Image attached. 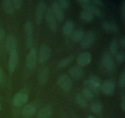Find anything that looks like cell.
I'll return each mask as SVG.
<instances>
[{
  "mask_svg": "<svg viewBox=\"0 0 125 118\" xmlns=\"http://www.w3.org/2000/svg\"><path fill=\"white\" fill-rule=\"evenodd\" d=\"M50 76V69L48 67H45L41 71L39 76V82L41 84H45L48 82Z\"/></svg>",
  "mask_w": 125,
  "mask_h": 118,
  "instance_id": "19",
  "label": "cell"
},
{
  "mask_svg": "<svg viewBox=\"0 0 125 118\" xmlns=\"http://www.w3.org/2000/svg\"><path fill=\"white\" fill-rule=\"evenodd\" d=\"M78 2L84 9V10L89 12L94 16L96 15L97 17L102 16L103 13L101 10L96 6L93 4L91 1L89 0H79L78 1Z\"/></svg>",
  "mask_w": 125,
  "mask_h": 118,
  "instance_id": "2",
  "label": "cell"
},
{
  "mask_svg": "<svg viewBox=\"0 0 125 118\" xmlns=\"http://www.w3.org/2000/svg\"><path fill=\"white\" fill-rule=\"evenodd\" d=\"M94 118V117H93V116H89V118Z\"/></svg>",
  "mask_w": 125,
  "mask_h": 118,
  "instance_id": "43",
  "label": "cell"
},
{
  "mask_svg": "<svg viewBox=\"0 0 125 118\" xmlns=\"http://www.w3.org/2000/svg\"><path fill=\"white\" fill-rule=\"evenodd\" d=\"M29 92L26 88H22L18 91L14 95L12 99L13 105L16 106H21L27 103L29 100Z\"/></svg>",
  "mask_w": 125,
  "mask_h": 118,
  "instance_id": "1",
  "label": "cell"
},
{
  "mask_svg": "<svg viewBox=\"0 0 125 118\" xmlns=\"http://www.w3.org/2000/svg\"><path fill=\"white\" fill-rule=\"evenodd\" d=\"M109 49L110 52H111V53L112 55H117L118 50V46L117 42L115 41H111V43H110Z\"/></svg>",
  "mask_w": 125,
  "mask_h": 118,
  "instance_id": "29",
  "label": "cell"
},
{
  "mask_svg": "<svg viewBox=\"0 0 125 118\" xmlns=\"http://www.w3.org/2000/svg\"><path fill=\"white\" fill-rule=\"evenodd\" d=\"M1 6L4 11L9 15H13L16 12L12 0H3L1 2Z\"/></svg>",
  "mask_w": 125,
  "mask_h": 118,
  "instance_id": "16",
  "label": "cell"
},
{
  "mask_svg": "<svg viewBox=\"0 0 125 118\" xmlns=\"http://www.w3.org/2000/svg\"><path fill=\"white\" fill-rule=\"evenodd\" d=\"M83 97L87 100H92L94 98V94L91 90L86 88H84L83 90V93H82Z\"/></svg>",
  "mask_w": 125,
  "mask_h": 118,
  "instance_id": "30",
  "label": "cell"
},
{
  "mask_svg": "<svg viewBox=\"0 0 125 118\" xmlns=\"http://www.w3.org/2000/svg\"><path fill=\"white\" fill-rule=\"evenodd\" d=\"M1 57V52H0V57Z\"/></svg>",
  "mask_w": 125,
  "mask_h": 118,
  "instance_id": "45",
  "label": "cell"
},
{
  "mask_svg": "<svg viewBox=\"0 0 125 118\" xmlns=\"http://www.w3.org/2000/svg\"><path fill=\"white\" fill-rule=\"evenodd\" d=\"M90 81L92 82L93 83L95 84L97 86H100L101 87V79H100V77H98L96 75H94V74H91L90 76H89V78L88 79Z\"/></svg>",
  "mask_w": 125,
  "mask_h": 118,
  "instance_id": "31",
  "label": "cell"
},
{
  "mask_svg": "<svg viewBox=\"0 0 125 118\" xmlns=\"http://www.w3.org/2000/svg\"><path fill=\"white\" fill-rule=\"evenodd\" d=\"M59 5L62 9H66L68 8L70 6V1L68 0H60L57 1Z\"/></svg>",
  "mask_w": 125,
  "mask_h": 118,
  "instance_id": "33",
  "label": "cell"
},
{
  "mask_svg": "<svg viewBox=\"0 0 125 118\" xmlns=\"http://www.w3.org/2000/svg\"><path fill=\"white\" fill-rule=\"evenodd\" d=\"M118 82H119V84L120 86L122 88H125V72L123 70V71L121 73L120 76L119 77V80H118Z\"/></svg>",
  "mask_w": 125,
  "mask_h": 118,
  "instance_id": "35",
  "label": "cell"
},
{
  "mask_svg": "<svg viewBox=\"0 0 125 118\" xmlns=\"http://www.w3.org/2000/svg\"><path fill=\"white\" fill-rule=\"evenodd\" d=\"M76 103L79 104L80 106L81 107H86L87 106V100L84 98L83 96L81 93H78L76 96Z\"/></svg>",
  "mask_w": 125,
  "mask_h": 118,
  "instance_id": "28",
  "label": "cell"
},
{
  "mask_svg": "<svg viewBox=\"0 0 125 118\" xmlns=\"http://www.w3.org/2000/svg\"><path fill=\"white\" fill-rule=\"evenodd\" d=\"M2 81H3V72L2 68L0 66V84L2 82Z\"/></svg>",
  "mask_w": 125,
  "mask_h": 118,
  "instance_id": "42",
  "label": "cell"
},
{
  "mask_svg": "<svg viewBox=\"0 0 125 118\" xmlns=\"http://www.w3.org/2000/svg\"><path fill=\"white\" fill-rule=\"evenodd\" d=\"M120 44L123 47H125V36H123L120 40Z\"/></svg>",
  "mask_w": 125,
  "mask_h": 118,
  "instance_id": "40",
  "label": "cell"
},
{
  "mask_svg": "<svg viewBox=\"0 0 125 118\" xmlns=\"http://www.w3.org/2000/svg\"><path fill=\"white\" fill-rule=\"evenodd\" d=\"M24 32L26 36H33V30H34V26L32 23L31 21H27L24 24Z\"/></svg>",
  "mask_w": 125,
  "mask_h": 118,
  "instance_id": "26",
  "label": "cell"
},
{
  "mask_svg": "<svg viewBox=\"0 0 125 118\" xmlns=\"http://www.w3.org/2000/svg\"><path fill=\"white\" fill-rule=\"evenodd\" d=\"M84 86H85V88H88L92 92H98L100 91V88H101V87L93 83L92 82L90 81L89 79L84 81Z\"/></svg>",
  "mask_w": 125,
  "mask_h": 118,
  "instance_id": "24",
  "label": "cell"
},
{
  "mask_svg": "<svg viewBox=\"0 0 125 118\" xmlns=\"http://www.w3.org/2000/svg\"><path fill=\"white\" fill-rule=\"evenodd\" d=\"M51 55V48L46 44H42L40 46L39 52V62L40 64L45 63L50 59Z\"/></svg>",
  "mask_w": 125,
  "mask_h": 118,
  "instance_id": "4",
  "label": "cell"
},
{
  "mask_svg": "<svg viewBox=\"0 0 125 118\" xmlns=\"http://www.w3.org/2000/svg\"><path fill=\"white\" fill-rule=\"evenodd\" d=\"M92 60V55L89 52H84L78 55L76 61L78 66L84 67L89 65Z\"/></svg>",
  "mask_w": 125,
  "mask_h": 118,
  "instance_id": "14",
  "label": "cell"
},
{
  "mask_svg": "<svg viewBox=\"0 0 125 118\" xmlns=\"http://www.w3.org/2000/svg\"><path fill=\"white\" fill-rule=\"evenodd\" d=\"M36 111V106L34 104H28L23 108L22 114L24 118H30L35 114Z\"/></svg>",
  "mask_w": 125,
  "mask_h": 118,
  "instance_id": "15",
  "label": "cell"
},
{
  "mask_svg": "<svg viewBox=\"0 0 125 118\" xmlns=\"http://www.w3.org/2000/svg\"><path fill=\"white\" fill-rule=\"evenodd\" d=\"M101 64L104 70L106 71H111L114 68V61L109 53L106 52L103 54L101 59Z\"/></svg>",
  "mask_w": 125,
  "mask_h": 118,
  "instance_id": "7",
  "label": "cell"
},
{
  "mask_svg": "<svg viewBox=\"0 0 125 118\" xmlns=\"http://www.w3.org/2000/svg\"><path fill=\"white\" fill-rule=\"evenodd\" d=\"M80 17L85 22H92L94 19V16L88 11L83 10L80 13Z\"/></svg>",
  "mask_w": 125,
  "mask_h": 118,
  "instance_id": "25",
  "label": "cell"
},
{
  "mask_svg": "<svg viewBox=\"0 0 125 118\" xmlns=\"http://www.w3.org/2000/svg\"><path fill=\"white\" fill-rule=\"evenodd\" d=\"M90 110L93 113L96 114H99L101 113L103 110V105L100 102H95L90 106Z\"/></svg>",
  "mask_w": 125,
  "mask_h": 118,
  "instance_id": "27",
  "label": "cell"
},
{
  "mask_svg": "<svg viewBox=\"0 0 125 118\" xmlns=\"http://www.w3.org/2000/svg\"><path fill=\"white\" fill-rule=\"evenodd\" d=\"M6 49L9 54L17 50V39L13 34H9L6 38Z\"/></svg>",
  "mask_w": 125,
  "mask_h": 118,
  "instance_id": "11",
  "label": "cell"
},
{
  "mask_svg": "<svg viewBox=\"0 0 125 118\" xmlns=\"http://www.w3.org/2000/svg\"><path fill=\"white\" fill-rule=\"evenodd\" d=\"M120 107L122 110L124 112L125 111V96L124 94L122 95V100H121Z\"/></svg>",
  "mask_w": 125,
  "mask_h": 118,
  "instance_id": "37",
  "label": "cell"
},
{
  "mask_svg": "<svg viewBox=\"0 0 125 118\" xmlns=\"http://www.w3.org/2000/svg\"><path fill=\"white\" fill-rule=\"evenodd\" d=\"M85 32L82 30H77L74 31L71 35L72 39L74 42H81L85 35Z\"/></svg>",
  "mask_w": 125,
  "mask_h": 118,
  "instance_id": "23",
  "label": "cell"
},
{
  "mask_svg": "<svg viewBox=\"0 0 125 118\" xmlns=\"http://www.w3.org/2000/svg\"><path fill=\"white\" fill-rule=\"evenodd\" d=\"M115 59H116V60H117L118 63L124 62L125 60V53L123 52H118L117 55H115Z\"/></svg>",
  "mask_w": 125,
  "mask_h": 118,
  "instance_id": "34",
  "label": "cell"
},
{
  "mask_svg": "<svg viewBox=\"0 0 125 118\" xmlns=\"http://www.w3.org/2000/svg\"><path fill=\"white\" fill-rule=\"evenodd\" d=\"M74 25L72 21L68 20L65 23L62 28V31L64 35L67 36H71L72 33L74 31Z\"/></svg>",
  "mask_w": 125,
  "mask_h": 118,
  "instance_id": "18",
  "label": "cell"
},
{
  "mask_svg": "<svg viewBox=\"0 0 125 118\" xmlns=\"http://www.w3.org/2000/svg\"><path fill=\"white\" fill-rule=\"evenodd\" d=\"M12 2H13V4L14 6L16 11H17L19 10L20 7H21L23 1H21V0H12Z\"/></svg>",
  "mask_w": 125,
  "mask_h": 118,
  "instance_id": "36",
  "label": "cell"
},
{
  "mask_svg": "<svg viewBox=\"0 0 125 118\" xmlns=\"http://www.w3.org/2000/svg\"><path fill=\"white\" fill-rule=\"evenodd\" d=\"M37 61V52L35 48L32 47L26 58V65L29 69H32L36 66Z\"/></svg>",
  "mask_w": 125,
  "mask_h": 118,
  "instance_id": "6",
  "label": "cell"
},
{
  "mask_svg": "<svg viewBox=\"0 0 125 118\" xmlns=\"http://www.w3.org/2000/svg\"><path fill=\"white\" fill-rule=\"evenodd\" d=\"M51 10L56 18V21L61 22L64 18V13L63 11L59 5L57 1H53L51 2Z\"/></svg>",
  "mask_w": 125,
  "mask_h": 118,
  "instance_id": "12",
  "label": "cell"
},
{
  "mask_svg": "<svg viewBox=\"0 0 125 118\" xmlns=\"http://www.w3.org/2000/svg\"><path fill=\"white\" fill-rule=\"evenodd\" d=\"M5 37V33L4 29L1 27H0V43L2 42Z\"/></svg>",
  "mask_w": 125,
  "mask_h": 118,
  "instance_id": "39",
  "label": "cell"
},
{
  "mask_svg": "<svg viewBox=\"0 0 125 118\" xmlns=\"http://www.w3.org/2000/svg\"><path fill=\"white\" fill-rule=\"evenodd\" d=\"M74 59V55H70L66 57L63 58L57 64V67L59 68H62L66 67V66L69 65L73 61Z\"/></svg>",
  "mask_w": 125,
  "mask_h": 118,
  "instance_id": "22",
  "label": "cell"
},
{
  "mask_svg": "<svg viewBox=\"0 0 125 118\" xmlns=\"http://www.w3.org/2000/svg\"><path fill=\"white\" fill-rule=\"evenodd\" d=\"M1 109V103H0V110Z\"/></svg>",
  "mask_w": 125,
  "mask_h": 118,
  "instance_id": "44",
  "label": "cell"
},
{
  "mask_svg": "<svg viewBox=\"0 0 125 118\" xmlns=\"http://www.w3.org/2000/svg\"><path fill=\"white\" fill-rule=\"evenodd\" d=\"M52 110L51 108L49 106H46L40 109L38 113V118H49L52 115Z\"/></svg>",
  "mask_w": 125,
  "mask_h": 118,
  "instance_id": "21",
  "label": "cell"
},
{
  "mask_svg": "<svg viewBox=\"0 0 125 118\" xmlns=\"http://www.w3.org/2000/svg\"><path fill=\"white\" fill-rule=\"evenodd\" d=\"M69 73L71 76L75 79L81 77L84 74V71L81 67L79 66H74L70 68L69 70Z\"/></svg>",
  "mask_w": 125,
  "mask_h": 118,
  "instance_id": "20",
  "label": "cell"
},
{
  "mask_svg": "<svg viewBox=\"0 0 125 118\" xmlns=\"http://www.w3.org/2000/svg\"><path fill=\"white\" fill-rule=\"evenodd\" d=\"M46 4L45 1H40L37 4L35 13V21L37 24H40L46 12Z\"/></svg>",
  "mask_w": 125,
  "mask_h": 118,
  "instance_id": "3",
  "label": "cell"
},
{
  "mask_svg": "<svg viewBox=\"0 0 125 118\" xmlns=\"http://www.w3.org/2000/svg\"><path fill=\"white\" fill-rule=\"evenodd\" d=\"M122 16H123V18L125 19V2L124 1L122 4Z\"/></svg>",
  "mask_w": 125,
  "mask_h": 118,
  "instance_id": "41",
  "label": "cell"
},
{
  "mask_svg": "<svg viewBox=\"0 0 125 118\" xmlns=\"http://www.w3.org/2000/svg\"><path fill=\"white\" fill-rule=\"evenodd\" d=\"M91 2L93 4L95 5V6H96V5H98V6H103L104 5V1H101V0H93V1H91Z\"/></svg>",
  "mask_w": 125,
  "mask_h": 118,
  "instance_id": "38",
  "label": "cell"
},
{
  "mask_svg": "<svg viewBox=\"0 0 125 118\" xmlns=\"http://www.w3.org/2000/svg\"><path fill=\"white\" fill-rule=\"evenodd\" d=\"M33 44H34V38L33 36H26V47L27 49H31L32 47Z\"/></svg>",
  "mask_w": 125,
  "mask_h": 118,
  "instance_id": "32",
  "label": "cell"
},
{
  "mask_svg": "<svg viewBox=\"0 0 125 118\" xmlns=\"http://www.w3.org/2000/svg\"><path fill=\"white\" fill-rule=\"evenodd\" d=\"M115 88V84L112 79H107L101 85V91L106 95H111L114 93Z\"/></svg>",
  "mask_w": 125,
  "mask_h": 118,
  "instance_id": "9",
  "label": "cell"
},
{
  "mask_svg": "<svg viewBox=\"0 0 125 118\" xmlns=\"http://www.w3.org/2000/svg\"><path fill=\"white\" fill-rule=\"evenodd\" d=\"M96 40V36L94 31L87 32L85 34L84 38L81 41V45L84 49H88L90 47Z\"/></svg>",
  "mask_w": 125,
  "mask_h": 118,
  "instance_id": "8",
  "label": "cell"
},
{
  "mask_svg": "<svg viewBox=\"0 0 125 118\" xmlns=\"http://www.w3.org/2000/svg\"><path fill=\"white\" fill-rule=\"evenodd\" d=\"M102 28L108 33H116L118 31V27L116 23L111 22H104L102 23Z\"/></svg>",
  "mask_w": 125,
  "mask_h": 118,
  "instance_id": "17",
  "label": "cell"
},
{
  "mask_svg": "<svg viewBox=\"0 0 125 118\" xmlns=\"http://www.w3.org/2000/svg\"><path fill=\"white\" fill-rule=\"evenodd\" d=\"M57 84L60 88L65 92H69L72 88V83L70 78L65 74L61 75L57 79Z\"/></svg>",
  "mask_w": 125,
  "mask_h": 118,
  "instance_id": "5",
  "label": "cell"
},
{
  "mask_svg": "<svg viewBox=\"0 0 125 118\" xmlns=\"http://www.w3.org/2000/svg\"><path fill=\"white\" fill-rule=\"evenodd\" d=\"M19 60V54L17 50L10 54L8 61V70L10 73H13L17 68Z\"/></svg>",
  "mask_w": 125,
  "mask_h": 118,
  "instance_id": "13",
  "label": "cell"
},
{
  "mask_svg": "<svg viewBox=\"0 0 125 118\" xmlns=\"http://www.w3.org/2000/svg\"><path fill=\"white\" fill-rule=\"evenodd\" d=\"M46 22L48 27L51 31L55 32L57 30V21L51 8H49L46 12Z\"/></svg>",
  "mask_w": 125,
  "mask_h": 118,
  "instance_id": "10",
  "label": "cell"
}]
</instances>
